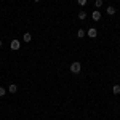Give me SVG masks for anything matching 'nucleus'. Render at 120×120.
<instances>
[{
  "instance_id": "f257e3e1",
  "label": "nucleus",
  "mask_w": 120,
  "mask_h": 120,
  "mask_svg": "<svg viewBox=\"0 0 120 120\" xmlns=\"http://www.w3.org/2000/svg\"><path fill=\"white\" fill-rule=\"evenodd\" d=\"M69 69H71V72H72V74H79V72L82 71V64H80L79 61H74V63L71 64Z\"/></svg>"
},
{
  "instance_id": "f03ea898",
  "label": "nucleus",
  "mask_w": 120,
  "mask_h": 120,
  "mask_svg": "<svg viewBox=\"0 0 120 120\" xmlns=\"http://www.w3.org/2000/svg\"><path fill=\"white\" fill-rule=\"evenodd\" d=\"M10 48L16 51V50H19V48H21V43H19L18 40H11V43H10Z\"/></svg>"
},
{
  "instance_id": "7ed1b4c3",
  "label": "nucleus",
  "mask_w": 120,
  "mask_h": 120,
  "mask_svg": "<svg viewBox=\"0 0 120 120\" xmlns=\"http://www.w3.org/2000/svg\"><path fill=\"white\" fill-rule=\"evenodd\" d=\"M91 18H93V21H99V19H101V11H99V10H94Z\"/></svg>"
},
{
  "instance_id": "20e7f679",
  "label": "nucleus",
  "mask_w": 120,
  "mask_h": 120,
  "mask_svg": "<svg viewBox=\"0 0 120 120\" xmlns=\"http://www.w3.org/2000/svg\"><path fill=\"white\" fill-rule=\"evenodd\" d=\"M86 34H88V37L94 38V37H96V35H98V30H96V29H94V27H91V29H88V32H86Z\"/></svg>"
},
{
  "instance_id": "39448f33",
  "label": "nucleus",
  "mask_w": 120,
  "mask_h": 120,
  "mask_svg": "<svg viewBox=\"0 0 120 120\" xmlns=\"http://www.w3.org/2000/svg\"><path fill=\"white\" fill-rule=\"evenodd\" d=\"M8 90H10V93H16L18 91V85H15V83H11L8 86Z\"/></svg>"
},
{
  "instance_id": "423d86ee",
  "label": "nucleus",
  "mask_w": 120,
  "mask_h": 120,
  "mask_svg": "<svg viewBox=\"0 0 120 120\" xmlns=\"http://www.w3.org/2000/svg\"><path fill=\"white\" fill-rule=\"evenodd\" d=\"M85 35H86V32H85L83 29H79V30H77V37L79 38H83Z\"/></svg>"
},
{
  "instance_id": "0eeeda50",
  "label": "nucleus",
  "mask_w": 120,
  "mask_h": 120,
  "mask_svg": "<svg viewBox=\"0 0 120 120\" xmlns=\"http://www.w3.org/2000/svg\"><path fill=\"white\" fill-rule=\"evenodd\" d=\"M30 38H32V35H30V34H29V32H26V34H24V35H22V40H24V42H30Z\"/></svg>"
},
{
  "instance_id": "6e6552de",
  "label": "nucleus",
  "mask_w": 120,
  "mask_h": 120,
  "mask_svg": "<svg viewBox=\"0 0 120 120\" xmlns=\"http://www.w3.org/2000/svg\"><path fill=\"white\" fill-rule=\"evenodd\" d=\"M112 91H114V94H119L120 93V85H114V86H112Z\"/></svg>"
},
{
  "instance_id": "1a4fd4ad",
  "label": "nucleus",
  "mask_w": 120,
  "mask_h": 120,
  "mask_svg": "<svg viewBox=\"0 0 120 120\" xmlns=\"http://www.w3.org/2000/svg\"><path fill=\"white\" fill-rule=\"evenodd\" d=\"M107 15H115V8L114 7H107Z\"/></svg>"
},
{
  "instance_id": "9d476101",
  "label": "nucleus",
  "mask_w": 120,
  "mask_h": 120,
  "mask_svg": "<svg viewBox=\"0 0 120 120\" xmlns=\"http://www.w3.org/2000/svg\"><path fill=\"white\" fill-rule=\"evenodd\" d=\"M79 19H86V13H85V11H80V13H79Z\"/></svg>"
},
{
  "instance_id": "9b49d317",
  "label": "nucleus",
  "mask_w": 120,
  "mask_h": 120,
  "mask_svg": "<svg viewBox=\"0 0 120 120\" xmlns=\"http://www.w3.org/2000/svg\"><path fill=\"white\" fill-rule=\"evenodd\" d=\"M94 7H96V8H101L102 7V0H94Z\"/></svg>"
},
{
  "instance_id": "f8f14e48",
  "label": "nucleus",
  "mask_w": 120,
  "mask_h": 120,
  "mask_svg": "<svg viewBox=\"0 0 120 120\" xmlns=\"http://www.w3.org/2000/svg\"><path fill=\"white\" fill-rule=\"evenodd\" d=\"M86 2H88V0H77V3H79V5H86Z\"/></svg>"
},
{
  "instance_id": "ddd939ff",
  "label": "nucleus",
  "mask_w": 120,
  "mask_h": 120,
  "mask_svg": "<svg viewBox=\"0 0 120 120\" xmlns=\"http://www.w3.org/2000/svg\"><path fill=\"white\" fill-rule=\"evenodd\" d=\"M3 94H5V88H3V86H0V96H3Z\"/></svg>"
},
{
  "instance_id": "4468645a",
  "label": "nucleus",
  "mask_w": 120,
  "mask_h": 120,
  "mask_svg": "<svg viewBox=\"0 0 120 120\" xmlns=\"http://www.w3.org/2000/svg\"><path fill=\"white\" fill-rule=\"evenodd\" d=\"M0 46H2V40H0Z\"/></svg>"
},
{
  "instance_id": "2eb2a0df",
  "label": "nucleus",
  "mask_w": 120,
  "mask_h": 120,
  "mask_svg": "<svg viewBox=\"0 0 120 120\" xmlns=\"http://www.w3.org/2000/svg\"><path fill=\"white\" fill-rule=\"evenodd\" d=\"M35 2H38V0H35Z\"/></svg>"
}]
</instances>
